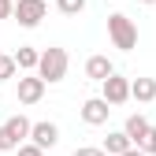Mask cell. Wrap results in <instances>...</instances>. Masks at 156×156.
<instances>
[{"mask_svg": "<svg viewBox=\"0 0 156 156\" xmlns=\"http://www.w3.org/2000/svg\"><path fill=\"white\" fill-rule=\"evenodd\" d=\"M67 67H71L67 48L52 45V48H45L41 56H37V67H34V71L45 78V86H56V82H63V78H67Z\"/></svg>", "mask_w": 156, "mask_h": 156, "instance_id": "cell-1", "label": "cell"}, {"mask_svg": "<svg viewBox=\"0 0 156 156\" xmlns=\"http://www.w3.org/2000/svg\"><path fill=\"white\" fill-rule=\"evenodd\" d=\"M108 37H112V45L123 48V52L138 48V26H134V19H126L123 11H112L108 15Z\"/></svg>", "mask_w": 156, "mask_h": 156, "instance_id": "cell-2", "label": "cell"}, {"mask_svg": "<svg viewBox=\"0 0 156 156\" xmlns=\"http://www.w3.org/2000/svg\"><path fill=\"white\" fill-rule=\"evenodd\" d=\"M48 15V0H15V8H11V19H19V26H41V19Z\"/></svg>", "mask_w": 156, "mask_h": 156, "instance_id": "cell-3", "label": "cell"}, {"mask_svg": "<svg viewBox=\"0 0 156 156\" xmlns=\"http://www.w3.org/2000/svg\"><path fill=\"white\" fill-rule=\"evenodd\" d=\"M101 97H104L112 108H115V104H126V101H130V78H123V74L112 71L104 82H101Z\"/></svg>", "mask_w": 156, "mask_h": 156, "instance_id": "cell-4", "label": "cell"}, {"mask_svg": "<svg viewBox=\"0 0 156 156\" xmlns=\"http://www.w3.org/2000/svg\"><path fill=\"white\" fill-rule=\"evenodd\" d=\"M15 82H19V104H37L45 97V78L41 74H15Z\"/></svg>", "mask_w": 156, "mask_h": 156, "instance_id": "cell-5", "label": "cell"}, {"mask_svg": "<svg viewBox=\"0 0 156 156\" xmlns=\"http://www.w3.org/2000/svg\"><path fill=\"white\" fill-rule=\"evenodd\" d=\"M112 115V104L104 101V97H89V101L82 104V123L86 126H104Z\"/></svg>", "mask_w": 156, "mask_h": 156, "instance_id": "cell-6", "label": "cell"}, {"mask_svg": "<svg viewBox=\"0 0 156 156\" xmlns=\"http://www.w3.org/2000/svg\"><path fill=\"white\" fill-rule=\"evenodd\" d=\"M30 141L37 149H56V141H60V126L56 123H30Z\"/></svg>", "mask_w": 156, "mask_h": 156, "instance_id": "cell-7", "label": "cell"}, {"mask_svg": "<svg viewBox=\"0 0 156 156\" xmlns=\"http://www.w3.org/2000/svg\"><path fill=\"white\" fill-rule=\"evenodd\" d=\"M112 71H115V63L108 60V56H89L86 60V78H93V82H104Z\"/></svg>", "mask_w": 156, "mask_h": 156, "instance_id": "cell-8", "label": "cell"}, {"mask_svg": "<svg viewBox=\"0 0 156 156\" xmlns=\"http://www.w3.org/2000/svg\"><path fill=\"white\" fill-rule=\"evenodd\" d=\"M130 97H134L138 104L156 101V78H134V82H130Z\"/></svg>", "mask_w": 156, "mask_h": 156, "instance_id": "cell-9", "label": "cell"}, {"mask_svg": "<svg viewBox=\"0 0 156 156\" xmlns=\"http://www.w3.org/2000/svg\"><path fill=\"white\" fill-rule=\"evenodd\" d=\"M4 130H8V138H11L15 145H23V141L30 138V119H26V115H11V119L4 123Z\"/></svg>", "mask_w": 156, "mask_h": 156, "instance_id": "cell-10", "label": "cell"}, {"mask_svg": "<svg viewBox=\"0 0 156 156\" xmlns=\"http://www.w3.org/2000/svg\"><path fill=\"white\" fill-rule=\"evenodd\" d=\"M130 145H134V141L126 138V134H123V130H112V134H108V138H104V145H101V149H104L108 156H123V152H126Z\"/></svg>", "mask_w": 156, "mask_h": 156, "instance_id": "cell-11", "label": "cell"}, {"mask_svg": "<svg viewBox=\"0 0 156 156\" xmlns=\"http://www.w3.org/2000/svg\"><path fill=\"white\" fill-rule=\"evenodd\" d=\"M145 130H149V119H145L141 112H134V115H126V123H123V134H126L130 141H138V138H141Z\"/></svg>", "mask_w": 156, "mask_h": 156, "instance_id": "cell-12", "label": "cell"}, {"mask_svg": "<svg viewBox=\"0 0 156 156\" xmlns=\"http://www.w3.org/2000/svg\"><path fill=\"white\" fill-rule=\"evenodd\" d=\"M37 56H41L37 48L19 45V52H15V67H19V71H34V67H37Z\"/></svg>", "mask_w": 156, "mask_h": 156, "instance_id": "cell-13", "label": "cell"}, {"mask_svg": "<svg viewBox=\"0 0 156 156\" xmlns=\"http://www.w3.org/2000/svg\"><path fill=\"white\" fill-rule=\"evenodd\" d=\"M134 145H138V149H141L145 156H156V126L149 123V130H145V134H141V138L134 141Z\"/></svg>", "mask_w": 156, "mask_h": 156, "instance_id": "cell-14", "label": "cell"}, {"mask_svg": "<svg viewBox=\"0 0 156 156\" xmlns=\"http://www.w3.org/2000/svg\"><path fill=\"white\" fill-rule=\"evenodd\" d=\"M15 74H19V67H15V56L0 52V82H8V78H15Z\"/></svg>", "mask_w": 156, "mask_h": 156, "instance_id": "cell-15", "label": "cell"}, {"mask_svg": "<svg viewBox=\"0 0 156 156\" xmlns=\"http://www.w3.org/2000/svg\"><path fill=\"white\" fill-rule=\"evenodd\" d=\"M56 8H60L63 15H82L86 11V0H56Z\"/></svg>", "mask_w": 156, "mask_h": 156, "instance_id": "cell-16", "label": "cell"}, {"mask_svg": "<svg viewBox=\"0 0 156 156\" xmlns=\"http://www.w3.org/2000/svg\"><path fill=\"white\" fill-rule=\"evenodd\" d=\"M15 152H19V156H45V149H37L34 141H23V145H15Z\"/></svg>", "mask_w": 156, "mask_h": 156, "instance_id": "cell-17", "label": "cell"}, {"mask_svg": "<svg viewBox=\"0 0 156 156\" xmlns=\"http://www.w3.org/2000/svg\"><path fill=\"white\" fill-rule=\"evenodd\" d=\"M74 156H108V152L97 149V145H82V149H74Z\"/></svg>", "mask_w": 156, "mask_h": 156, "instance_id": "cell-18", "label": "cell"}, {"mask_svg": "<svg viewBox=\"0 0 156 156\" xmlns=\"http://www.w3.org/2000/svg\"><path fill=\"white\" fill-rule=\"evenodd\" d=\"M15 149V141L8 138V130H4V123H0V152H11Z\"/></svg>", "mask_w": 156, "mask_h": 156, "instance_id": "cell-19", "label": "cell"}, {"mask_svg": "<svg viewBox=\"0 0 156 156\" xmlns=\"http://www.w3.org/2000/svg\"><path fill=\"white\" fill-rule=\"evenodd\" d=\"M11 8H15V0H0V19H11Z\"/></svg>", "mask_w": 156, "mask_h": 156, "instance_id": "cell-20", "label": "cell"}, {"mask_svg": "<svg viewBox=\"0 0 156 156\" xmlns=\"http://www.w3.org/2000/svg\"><path fill=\"white\" fill-rule=\"evenodd\" d=\"M123 156H145V152H141V149H138V145H130V149H126V152H123Z\"/></svg>", "mask_w": 156, "mask_h": 156, "instance_id": "cell-21", "label": "cell"}, {"mask_svg": "<svg viewBox=\"0 0 156 156\" xmlns=\"http://www.w3.org/2000/svg\"><path fill=\"white\" fill-rule=\"evenodd\" d=\"M138 4H156V0H138Z\"/></svg>", "mask_w": 156, "mask_h": 156, "instance_id": "cell-22", "label": "cell"}]
</instances>
